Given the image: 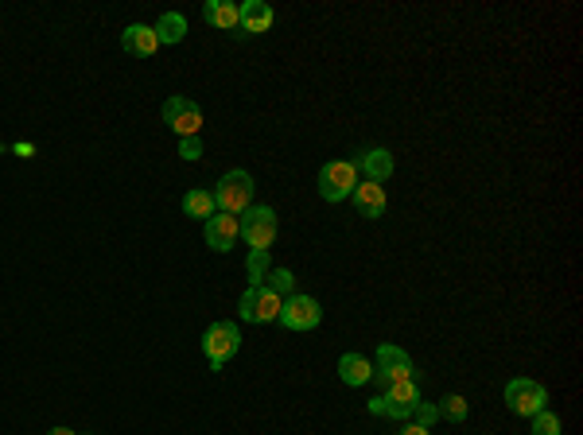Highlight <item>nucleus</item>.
<instances>
[{
	"label": "nucleus",
	"mask_w": 583,
	"mask_h": 435,
	"mask_svg": "<svg viewBox=\"0 0 583 435\" xmlns=\"http://www.w3.org/2000/svg\"><path fill=\"white\" fill-rule=\"evenodd\" d=\"M280 303L284 300H280L276 291H268L265 284H249L238 300V315L245 323H273L280 315Z\"/></svg>",
	"instance_id": "nucleus-5"
},
{
	"label": "nucleus",
	"mask_w": 583,
	"mask_h": 435,
	"mask_svg": "<svg viewBox=\"0 0 583 435\" xmlns=\"http://www.w3.org/2000/svg\"><path fill=\"white\" fill-rule=\"evenodd\" d=\"M268 249H249V265H245V273H249V284H261L268 276Z\"/></svg>",
	"instance_id": "nucleus-22"
},
{
	"label": "nucleus",
	"mask_w": 583,
	"mask_h": 435,
	"mask_svg": "<svg viewBox=\"0 0 583 435\" xmlns=\"http://www.w3.org/2000/svg\"><path fill=\"white\" fill-rule=\"evenodd\" d=\"M354 168H358L361 175H366L370 183H385V179L393 175L396 163H393V156H389L385 148H370V152H361V156H358Z\"/></svg>",
	"instance_id": "nucleus-14"
},
{
	"label": "nucleus",
	"mask_w": 583,
	"mask_h": 435,
	"mask_svg": "<svg viewBox=\"0 0 583 435\" xmlns=\"http://www.w3.org/2000/svg\"><path fill=\"white\" fill-rule=\"evenodd\" d=\"M183 214L187 218H214L218 214V206H214V195L210 191H203V187H198V191H187L183 195Z\"/></svg>",
	"instance_id": "nucleus-19"
},
{
	"label": "nucleus",
	"mask_w": 583,
	"mask_h": 435,
	"mask_svg": "<svg viewBox=\"0 0 583 435\" xmlns=\"http://www.w3.org/2000/svg\"><path fill=\"white\" fill-rule=\"evenodd\" d=\"M401 435H431V428H420V424H405Z\"/></svg>",
	"instance_id": "nucleus-26"
},
{
	"label": "nucleus",
	"mask_w": 583,
	"mask_h": 435,
	"mask_svg": "<svg viewBox=\"0 0 583 435\" xmlns=\"http://www.w3.org/2000/svg\"><path fill=\"white\" fill-rule=\"evenodd\" d=\"M533 435H560V416L556 413H536L533 416Z\"/></svg>",
	"instance_id": "nucleus-23"
},
{
	"label": "nucleus",
	"mask_w": 583,
	"mask_h": 435,
	"mask_svg": "<svg viewBox=\"0 0 583 435\" xmlns=\"http://www.w3.org/2000/svg\"><path fill=\"white\" fill-rule=\"evenodd\" d=\"M183 35H187V20L179 16V12H163L160 23H156V39H160V47L183 43Z\"/></svg>",
	"instance_id": "nucleus-18"
},
{
	"label": "nucleus",
	"mask_w": 583,
	"mask_h": 435,
	"mask_svg": "<svg viewBox=\"0 0 583 435\" xmlns=\"http://www.w3.org/2000/svg\"><path fill=\"white\" fill-rule=\"evenodd\" d=\"M261 284L268 288V291H276V296H296V276L288 273V268H268V276L261 280Z\"/></svg>",
	"instance_id": "nucleus-20"
},
{
	"label": "nucleus",
	"mask_w": 583,
	"mask_h": 435,
	"mask_svg": "<svg viewBox=\"0 0 583 435\" xmlns=\"http://www.w3.org/2000/svg\"><path fill=\"white\" fill-rule=\"evenodd\" d=\"M358 187V168L346 160H331L319 168V195L326 198V203H343V198L354 195Z\"/></svg>",
	"instance_id": "nucleus-4"
},
{
	"label": "nucleus",
	"mask_w": 583,
	"mask_h": 435,
	"mask_svg": "<svg viewBox=\"0 0 583 435\" xmlns=\"http://www.w3.org/2000/svg\"><path fill=\"white\" fill-rule=\"evenodd\" d=\"M338 378L358 389V385H366L373 378V366L361 354H343V358H338Z\"/></svg>",
	"instance_id": "nucleus-16"
},
{
	"label": "nucleus",
	"mask_w": 583,
	"mask_h": 435,
	"mask_svg": "<svg viewBox=\"0 0 583 435\" xmlns=\"http://www.w3.org/2000/svg\"><path fill=\"white\" fill-rule=\"evenodd\" d=\"M238 226H241V238L249 249H273V241H276L273 206H249L245 214H238Z\"/></svg>",
	"instance_id": "nucleus-3"
},
{
	"label": "nucleus",
	"mask_w": 583,
	"mask_h": 435,
	"mask_svg": "<svg viewBox=\"0 0 583 435\" xmlns=\"http://www.w3.org/2000/svg\"><path fill=\"white\" fill-rule=\"evenodd\" d=\"M179 156L183 160H203V140H198V136H183L179 140Z\"/></svg>",
	"instance_id": "nucleus-25"
},
{
	"label": "nucleus",
	"mask_w": 583,
	"mask_h": 435,
	"mask_svg": "<svg viewBox=\"0 0 583 435\" xmlns=\"http://www.w3.org/2000/svg\"><path fill=\"white\" fill-rule=\"evenodd\" d=\"M203 20L210 28H222V31H233L238 28V4H230V0H210L203 8Z\"/></svg>",
	"instance_id": "nucleus-17"
},
{
	"label": "nucleus",
	"mask_w": 583,
	"mask_h": 435,
	"mask_svg": "<svg viewBox=\"0 0 583 435\" xmlns=\"http://www.w3.org/2000/svg\"><path fill=\"white\" fill-rule=\"evenodd\" d=\"M203 238H206V245L214 253H230L233 245H238V238H241V226H238V218H233V214H222V210H218L214 218H206Z\"/></svg>",
	"instance_id": "nucleus-10"
},
{
	"label": "nucleus",
	"mask_w": 583,
	"mask_h": 435,
	"mask_svg": "<svg viewBox=\"0 0 583 435\" xmlns=\"http://www.w3.org/2000/svg\"><path fill=\"white\" fill-rule=\"evenodd\" d=\"M47 435H74V431H70V428H51Z\"/></svg>",
	"instance_id": "nucleus-27"
},
{
	"label": "nucleus",
	"mask_w": 583,
	"mask_h": 435,
	"mask_svg": "<svg viewBox=\"0 0 583 435\" xmlns=\"http://www.w3.org/2000/svg\"><path fill=\"white\" fill-rule=\"evenodd\" d=\"M280 323L288 326V331H315L323 319V308L315 303L311 296H288L284 303H280Z\"/></svg>",
	"instance_id": "nucleus-8"
},
{
	"label": "nucleus",
	"mask_w": 583,
	"mask_h": 435,
	"mask_svg": "<svg viewBox=\"0 0 583 435\" xmlns=\"http://www.w3.org/2000/svg\"><path fill=\"white\" fill-rule=\"evenodd\" d=\"M381 396H385V405H393L396 420H408V416H413V408H416L420 401H424V396H420V385H416V378L385 385V389H381Z\"/></svg>",
	"instance_id": "nucleus-11"
},
{
	"label": "nucleus",
	"mask_w": 583,
	"mask_h": 435,
	"mask_svg": "<svg viewBox=\"0 0 583 435\" xmlns=\"http://www.w3.org/2000/svg\"><path fill=\"white\" fill-rule=\"evenodd\" d=\"M121 47L128 55H140V58H148V55H156V28H148V23H133V28H125L121 31Z\"/></svg>",
	"instance_id": "nucleus-15"
},
{
	"label": "nucleus",
	"mask_w": 583,
	"mask_h": 435,
	"mask_svg": "<svg viewBox=\"0 0 583 435\" xmlns=\"http://www.w3.org/2000/svg\"><path fill=\"white\" fill-rule=\"evenodd\" d=\"M436 408H439V416H443V420H451V424H463V420H466V401H463L459 393H448Z\"/></svg>",
	"instance_id": "nucleus-21"
},
{
	"label": "nucleus",
	"mask_w": 583,
	"mask_h": 435,
	"mask_svg": "<svg viewBox=\"0 0 583 435\" xmlns=\"http://www.w3.org/2000/svg\"><path fill=\"white\" fill-rule=\"evenodd\" d=\"M439 420V408H436V401H420L416 408H413V424H420V428H431Z\"/></svg>",
	"instance_id": "nucleus-24"
},
{
	"label": "nucleus",
	"mask_w": 583,
	"mask_h": 435,
	"mask_svg": "<svg viewBox=\"0 0 583 435\" xmlns=\"http://www.w3.org/2000/svg\"><path fill=\"white\" fill-rule=\"evenodd\" d=\"M413 378V358L405 354L401 346H393V343H385L378 346V366H373V381L381 385H393V381H408Z\"/></svg>",
	"instance_id": "nucleus-7"
},
{
	"label": "nucleus",
	"mask_w": 583,
	"mask_h": 435,
	"mask_svg": "<svg viewBox=\"0 0 583 435\" xmlns=\"http://www.w3.org/2000/svg\"><path fill=\"white\" fill-rule=\"evenodd\" d=\"M214 206L222 210V214H245L249 210V203H253V175L249 171H241V168H233V171H226L218 179V187L214 191Z\"/></svg>",
	"instance_id": "nucleus-1"
},
{
	"label": "nucleus",
	"mask_w": 583,
	"mask_h": 435,
	"mask_svg": "<svg viewBox=\"0 0 583 435\" xmlns=\"http://www.w3.org/2000/svg\"><path fill=\"white\" fill-rule=\"evenodd\" d=\"M163 125H171L175 133L183 136H198V128H203V109L191 101V98H168L163 101Z\"/></svg>",
	"instance_id": "nucleus-9"
},
{
	"label": "nucleus",
	"mask_w": 583,
	"mask_h": 435,
	"mask_svg": "<svg viewBox=\"0 0 583 435\" xmlns=\"http://www.w3.org/2000/svg\"><path fill=\"white\" fill-rule=\"evenodd\" d=\"M506 405H509V413H518V416H536V413H544V405H548V393H544V385L541 381H529V378H518V381H509L506 385Z\"/></svg>",
	"instance_id": "nucleus-6"
},
{
	"label": "nucleus",
	"mask_w": 583,
	"mask_h": 435,
	"mask_svg": "<svg viewBox=\"0 0 583 435\" xmlns=\"http://www.w3.org/2000/svg\"><path fill=\"white\" fill-rule=\"evenodd\" d=\"M238 346H241V331L233 323H210L203 331V354L214 373H222V366L238 354Z\"/></svg>",
	"instance_id": "nucleus-2"
},
{
	"label": "nucleus",
	"mask_w": 583,
	"mask_h": 435,
	"mask_svg": "<svg viewBox=\"0 0 583 435\" xmlns=\"http://www.w3.org/2000/svg\"><path fill=\"white\" fill-rule=\"evenodd\" d=\"M350 198H354V210H358V214L370 218V222L381 218L385 206H389V198H385V187H381V183H370V179H361Z\"/></svg>",
	"instance_id": "nucleus-12"
},
{
	"label": "nucleus",
	"mask_w": 583,
	"mask_h": 435,
	"mask_svg": "<svg viewBox=\"0 0 583 435\" xmlns=\"http://www.w3.org/2000/svg\"><path fill=\"white\" fill-rule=\"evenodd\" d=\"M276 12L265 4V0H245V4H238V28L249 31V35H265L268 28H273Z\"/></svg>",
	"instance_id": "nucleus-13"
}]
</instances>
